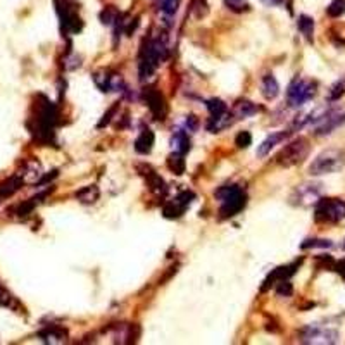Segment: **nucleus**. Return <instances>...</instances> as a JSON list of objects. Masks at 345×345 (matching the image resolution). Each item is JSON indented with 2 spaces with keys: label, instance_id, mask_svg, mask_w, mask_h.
<instances>
[{
  "label": "nucleus",
  "instance_id": "obj_1",
  "mask_svg": "<svg viewBox=\"0 0 345 345\" xmlns=\"http://www.w3.org/2000/svg\"><path fill=\"white\" fill-rule=\"evenodd\" d=\"M168 56V45H166L164 36H155L148 40L147 47L141 50L140 57V78L145 79L159 68V64Z\"/></svg>",
  "mask_w": 345,
  "mask_h": 345
},
{
  "label": "nucleus",
  "instance_id": "obj_2",
  "mask_svg": "<svg viewBox=\"0 0 345 345\" xmlns=\"http://www.w3.org/2000/svg\"><path fill=\"white\" fill-rule=\"evenodd\" d=\"M216 199L221 202V217H231L245 207V192L238 185H224L216 190Z\"/></svg>",
  "mask_w": 345,
  "mask_h": 345
},
{
  "label": "nucleus",
  "instance_id": "obj_3",
  "mask_svg": "<svg viewBox=\"0 0 345 345\" xmlns=\"http://www.w3.org/2000/svg\"><path fill=\"white\" fill-rule=\"evenodd\" d=\"M345 166V152L340 148H328L323 150L309 166V173L312 176H321V174L339 173Z\"/></svg>",
  "mask_w": 345,
  "mask_h": 345
},
{
  "label": "nucleus",
  "instance_id": "obj_4",
  "mask_svg": "<svg viewBox=\"0 0 345 345\" xmlns=\"http://www.w3.org/2000/svg\"><path fill=\"white\" fill-rule=\"evenodd\" d=\"M36 125L33 128V133L40 140L50 141V138L54 135V128H56L57 121V111L54 107L52 102L49 100H43V104H38V112H36L35 118Z\"/></svg>",
  "mask_w": 345,
  "mask_h": 345
},
{
  "label": "nucleus",
  "instance_id": "obj_5",
  "mask_svg": "<svg viewBox=\"0 0 345 345\" xmlns=\"http://www.w3.org/2000/svg\"><path fill=\"white\" fill-rule=\"evenodd\" d=\"M311 152V145L306 138H297V140L290 141L288 145L279 150V154L276 155V162L279 166H285V168H292V166H297L304 161V159L309 155Z\"/></svg>",
  "mask_w": 345,
  "mask_h": 345
},
{
  "label": "nucleus",
  "instance_id": "obj_6",
  "mask_svg": "<svg viewBox=\"0 0 345 345\" xmlns=\"http://www.w3.org/2000/svg\"><path fill=\"white\" fill-rule=\"evenodd\" d=\"M316 95V83L306 78H295L288 86L286 92V100L292 107H300L307 104L312 97Z\"/></svg>",
  "mask_w": 345,
  "mask_h": 345
},
{
  "label": "nucleus",
  "instance_id": "obj_7",
  "mask_svg": "<svg viewBox=\"0 0 345 345\" xmlns=\"http://www.w3.org/2000/svg\"><path fill=\"white\" fill-rule=\"evenodd\" d=\"M345 217V202L340 199H319L316 204V221L337 223Z\"/></svg>",
  "mask_w": 345,
  "mask_h": 345
},
{
  "label": "nucleus",
  "instance_id": "obj_8",
  "mask_svg": "<svg viewBox=\"0 0 345 345\" xmlns=\"http://www.w3.org/2000/svg\"><path fill=\"white\" fill-rule=\"evenodd\" d=\"M323 197V185L321 183H314V181H307V183H302L292 192L290 195V202L293 206H300V207H309V206H316L318 201Z\"/></svg>",
  "mask_w": 345,
  "mask_h": 345
},
{
  "label": "nucleus",
  "instance_id": "obj_9",
  "mask_svg": "<svg viewBox=\"0 0 345 345\" xmlns=\"http://www.w3.org/2000/svg\"><path fill=\"white\" fill-rule=\"evenodd\" d=\"M56 5H57V12H59V17H61V24H63V31L64 33H79L83 30V21L81 17L78 16L74 7L69 5L68 0H56Z\"/></svg>",
  "mask_w": 345,
  "mask_h": 345
},
{
  "label": "nucleus",
  "instance_id": "obj_10",
  "mask_svg": "<svg viewBox=\"0 0 345 345\" xmlns=\"http://www.w3.org/2000/svg\"><path fill=\"white\" fill-rule=\"evenodd\" d=\"M300 340L304 344H337L339 342V332L326 328V326L312 325L304 330Z\"/></svg>",
  "mask_w": 345,
  "mask_h": 345
},
{
  "label": "nucleus",
  "instance_id": "obj_11",
  "mask_svg": "<svg viewBox=\"0 0 345 345\" xmlns=\"http://www.w3.org/2000/svg\"><path fill=\"white\" fill-rule=\"evenodd\" d=\"M192 199H194V194H192V192H188V190L181 192L180 195H176L173 201H169L168 204L164 206L162 212H164V216L169 217V219L180 217L181 214L185 212V209L192 204Z\"/></svg>",
  "mask_w": 345,
  "mask_h": 345
},
{
  "label": "nucleus",
  "instance_id": "obj_12",
  "mask_svg": "<svg viewBox=\"0 0 345 345\" xmlns=\"http://www.w3.org/2000/svg\"><path fill=\"white\" fill-rule=\"evenodd\" d=\"M145 102H147L152 114L155 116V119L166 118V114H168V105H166L164 97H162L155 88L145 90Z\"/></svg>",
  "mask_w": 345,
  "mask_h": 345
},
{
  "label": "nucleus",
  "instance_id": "obj_13",
  "mask_svg": "<svg viewBox=\"0 0 345 345\" xmlns=\"http://www.w3.org/2000/svg\"><path fill=\"white\" fill-rule=\"evenodd\" d=\"M345 121V114H337V112H328L325 118L319 121L318 128H316V135H328L335 128Z\"/></svg>",
  "mask_w": 345,
  "mask_h": 345
},
{
  "label": "nucleus",
  "instance_id": "obj_14",
  "mask_svg": "<svg viewBox=\"0 0 345 345\" xmlns=\"http://www.w3.org/2000/svg\"><path fill=\"white\" fill-rule=\"evenodd\" d=\"M154 141H155L154 132L148 128H143L135 140V150L138 154H148L152 150V147H154Z\"/></svg>",
  "mask_w": 345,
  "mask_h": 345
},
{
  "label": "nucleus",
  "instance_id": "obj_15",
  "mask_svg": "<svg viewBox=\"0 0 345 345\" xmlns=\"http://www.w3.org/2000/svg\"><path fill=\"white\" fill-rule=\"evenodd\" d=\"M38 337L47 344H63L66 342V330L59 328V326H47L45 330L38 333Z\"/></svg>",
  "mask_w": 345,
  "mask_h": 345
},
{
  "label": "nucleus",
  "instance_id": "obj_16",
  "mask_svg": "<svg viewBox=\"0 0 345 345\" xmlns=\"http://www.w3.org/2000/svg\"><path fill=\"white\" fill-rule=\"evenodd\" d=\"M143 169V176H145V180H147V185H148V188H150L154 194H159V195H162V194H166V183H164V180H162L161 176H159L157 173L154 171V169H150V168H141Z\"/></svg>",
  "mask_w": 345,
  "mask_h": 345
},
{
  "label": "nucleus",
  "instance_id": "obj_17",
  "mask_svg": "<svg viewBox=\"0 0 345 345\" xmlns=\"http://www.w3.org/2000/svg\"><path fill=\"white\" fill-rule=\"evenodd\" d=\"M288 137V132H278V133H273V135H270L266 138V140L263 141V143L257 147V157H266L268 154H270L271 150L276 147V145L279 143V141H283L285 138Z\"/></svg>",
  "mask_w": 345,
  "mask_h": 345
},
{
  "label": "nucleus",
  "instance_id": "obj_18",
  "mask_svg": "<svg viewBox=\"0 0 345 345\" xmlns=\"http://www.w3.org/2000/svg\"><path fill=\"white\" fill-rule=\"evenodd\" d=\"M261 93H263V97L268 100H273L278 97L279 85H278V81H276V78L273 74H266L263 79H261Z\"/></svg>",
  "mask_w": 345,
  "mask_h": 345
},
{
  "label": "nucleus",
  "instance_id": "obj_19",
  "mask_svg": "<svg viewBox=\"0 0 345 345\" xmlns=\"http://www.w3.org/2000/svg\"><path fill=\"white\" fill-rule=\"evenodd\" d=\"M24 180L19 176V174H14V176L7 178L5 181L0 183V197H10L14 195L21 187H23Z\"/></svg>",
  "mask_w": 345,
  "mask_h": 345
},
{
  "label": "nucleus",
  "instance_id": "obj_20",
  "mask_svg": "<svg viewBox=\"0 0 345 345\" xmlns=\"http://www.w3.org/2000/svg\"><path fill=\"white\" fill-rule=\"evenodd\" d=\"M231 118H233V114H230V111H226L221 116H216V118H210L209 123H207V130H209L210 133L221 132V130L231 126V123H233V119Z\"/></svg>",
  "mask_w": 345,
  "mask_h": 345
},
{
  "label": "nucleus",
  "instance_id": "obj_21",
  "mask_svg": "<svg viewBox=\"0 0 345 345\" xmlns=\"http://www.w3.org/2000/svg\"><path fill=\"white\" fill-rule=\"evenodd\" d=\"M171 145H173V152L176 154H187L190 150V140H188L187 133L185 132H176L171 138Z\"/></svg>",
  "mask_w": 345,
  "mask_h": 345
},
{
  "label": "nucleus",
  "instance_id": "obj_22",
  "mask_svg": "<svg viewBox=\"0 0 345 345\" xmlns=\"http://www.w3.org/2000/svg\"><path fill=\"white\" fill-rule=\"evenodd\" d=\"M100 192L95 185H88V187H83L81 190L76 192V199L83 204H93V202L99 199Z\"/></svg>",
  "mask_w": 345,
  "mask_h": 345
},
{
  "label": "nucleus",
  "instance_id": "obj_23",
  "mask_svg": "<svg viewBox=\"0 0 345 345\" xmlns=\"http://www.w3.org/2000/svg\"><path fill=\"white\" fill-rule=\"evenodd\" d=\"M17 174H19L24 181H36L40 176H42V168H40V164L36 161H30L24 164L23 171L17 173Z\"/></svg>",
  "mask_w": 345,
  "mask_h": 345
},
{
  "label": "nucleus",
  "instance_id": "obj_24",
  "mask_svg": "<svg viewBox=\"0 0 345 345\" xmlns=\"http://www.w3.org/2000/svg\"><path fill=\"white\" fill-rule=\"evenodd\" d=\"M259 111L256 104L249 102V100H240L233 109V116L235 118H249V116H254L256 112Z\"/></svg>",
  "mask_w": 345,
  "mask_h": 345
},
{
  "label": "nucleus",
  "instance_id": "obj_25",
  "mask_svg": "<svg viewBox=\"0 0 345 345\" xmlns=\"http://www.w3.org/2000/svg\"><path fill=\"white\" fill-rule=\"evenodd\" d=\"M297 26H299V31H300V33L306 36V38L309 40V42H312V35H314V21H312V17L306 16V14L299 16V21H297Z\"/></svg>",
  "mask_w": 345,
  "mask_h": 345
},
{
  "label": "nucleus",
  "instance_id": "obj_26",
  "mask_svg": "<svg viewBox=\"0 0 345 345\" xmlns=\"http://www.w3.org/2000/svg\"><path fill=\"white\" fill-rule=\"evenodd\" d=\"M206 107H207V111L210 112V118H216V116H221L228 111L226 104L219 99H209L206 102Z\"/></svg>",
  "mask_w": 345,
  "mask_h": 345
},
{
  "label": "nucleus",
  "instance_id": "obj_27",
  "mask_svg": "<svg viewBox=\"0 0 345 345\" xmlns=\"http://www.w3.org/2000/svg\"><path fill=\"white\" fill-rule=\"evenodd\" d=\"M168 166L171 171H174L176 174H183L185 173V159H183V154H176L173 152L171 157L168 159Z\"/></svg>",
  "mask_w": 345,
  "mask_h": 345
},
{
  "label": "nucleus",
  "instance_id": "obj_28",
  "mask_svg": "<svg viewBox=\"0 0 345 345\" xmlns=\"http://www.w3.org/2000/svg\"><path fill=\"white\" fill-rule=\"evenodd\" d=\"M119 16L121 14L118 12V9H114L112 5L105 7V9L100 12V21H102L104 24H107V26H111V24H114L116 21L119 19Z\"/></svg>",
  "mask_w": 345,
  "mask_h": 345
},
{
  "label": "nucleus",
  "instance_id": "obj_29",
  "mask_svg": "<svg viewBox=\"0 0 345 345\" xmlns=\"http://www.w3.org/2000/svg\"><path fill=\"white\" fill-rule=\"evenodd\" d=\"M224 5H226L230 10H233V12H237V14L247 12V10L250 9L249 0H224Z\"/></svg>",
  "mask_w": 345,
  "mask_h": 345
},
{
  "label": "nucleus",
  "instance_id": "obj_30",
  "mask_svg": "<svg viewBox=\"0 0 345 345\" xmlns=\"http://www.w3.org/2000/svg\"><path fill=\"white\" fill-rule=\"evenodd\" d=\"M330 17H340L345 14V0H332V3L326 9Z\"/></svg>",
  "mask_w": 345,
  "mask_h": 345
},
{
  "label": "nucleus",
  "instance_id": "obj_31",
  "mask_svg": "<svg viewBox=\"0 0 345 345\" xmlns=\"http://www.w3.org/2000/svg\"><path fill=\"white\" fill-rule=\"evenodd\" d=\"M344 93H345V78L337 81L335 85L332 86V90H330V93H328V102H337V100H340V97H342Z\"/></svg>",
  "mask_w": 345,
  "mask_h": 345
},
{
  "label": "nucleus",
  "instance_id": "obj_32",
  "mask_svg": "<svg viewBox=\"0 0 345 345\" xmlns=\"http://www.w3.org/2000/svg\"><path fill=\"white\" fill-rule=\"evenodd\" d=\"M333 242L330 240H319V238H311V240H306L300 243V249H328V247H332Z\"/></svg>",
  "mask_w": 345,
  "mask_h": 345
},
{
  "label": "nucleus",
  "instance_id": "obj_33",
  "mask_svg": "<svg viewBox=\"0 0 345 345\" xmlns=\"http://www.w3.org/2000/svg\"><path fill=\"white\" fill-rule=\"evenodd\" d=\"M178 3H180V0H161L162 14H164L166 17L174 16V12H176V9H178Z\"/></svg>",
  "mask_w": 345,
  "mask_h": 345
},
{
  "label": "nucleus",
  "instance_id": "obj_34",
  "mask_svg": "<svg viewBox=\"0 0 345 345\" xmlns=\"http://www.w3.org/2000/svg\"><path fill=\"white\" fill-rule=\"evenodd\" d=\"M276 285V293H278L279 297H290L293 292L292 288V283L288 281V279H281V281L275 283Z\"/></svg>",
  "mask_w": 345,
  "mask_h": 345
},
{
  "label": "nucleus",
  "instance_id": "obj_35",
  "mask_svg": "<svg viewBox=\"0 0 345 345\" xmlns=\"http://www.w3.org/2000/svg\"><path fill=\"white\" fill-rule=\"evenodd\" d=\"M35 206H36V199H30L28 202H24V204H21V206H17V209H16V214L17 216H28V214L31 212V210L35 209Z\"/></svg>",
  "mask_w": 345,
  "mask_h": 345
},
{
  "label": "nucleus",
  "instance_id": "obj_36",
  "mask_svg": "<svg viewBox=\"0 0 345 345\" xmlns=\"http://www.w3.org/2000/svg\"><path fill=\"white\" fill-rule=\"evenodd\" d=\"M235 143H237L238 148H247L250 143H252V135L249 132H240L235 138Z\"/></svg>",
  "mask_w": 345,
  "mask_h": 345
},
{
  "label": "nucleus",
  "instance_id": "obj_37",
  "mask_svg": "<svg viewBox=\"0 0 345 345\" xmlns=\"http://www.w3.org/2000/svg\"><path fill=\"white\" fill-rule=\"evenodd\" d=\"M10 304H12V297H10V293L7 292L2 285H0V307H2V306L9 307Z\"/></svg>",
  "mask_w": 345,
  "mask_h": 345
},
{
  "label": "nucleus",
  "instance_id": "obj_38",
  "mask_svg": "<svg viewBox=\"0 0 345 345\" xmlns=\"http://www.w3.org/2000/svg\"><path fill=\"white\" fill-rule=\"evenodd\" d=\"M333 268H335V271L342 276V278H345V259H340L339 263H335V266Z\"/></svg>",
  "mask_w": 345,
  "mask_h": 345
},
{
  "label": "nucleus",
  "instance_id": "obj_39",
  "mask_svg": "<svg viewBox=\"0 0 345 345\" xmlns=\"http://www.w3.org/2000/svg\"><path fill=\"white\" fill-rule=\"evenodd\" d=\"M185 125H187L188 130H195V128H197V119H195V116H188L187 121H185Z\"/></svg>",
  "mask_w": 345,
  "mask_h": 345
},
{
  "label": "nucleus",
  "instance_id": "obj_40",
  "mask_svg": "<svg viewBox=\"0 0 345 345\" xmlns=\"http://www.w3.org/2000/svg\"><path fill=\"white\" fill-rule=\"evenodd\" d=\"M263 2L266 3V5H276V3H279L281 0H263Z\"/></svg>",
  "mask_w": 345,
  "mask_h": 345
},
{
  "label": "nucleus",
  "instance_id": "obj_41",
  "mask_svg": "<svg viewBox=\"0 0 345 345\" xmlns=\"http://www.w3.org/2000/svg\"><path fill=\"white\" fill-rule=\"evenodd\" d=\"M344 249H345V242H344Z\"/></svg>",
  "mask_w": 345,
  "mask_h": 345
}]
</instances>
